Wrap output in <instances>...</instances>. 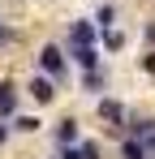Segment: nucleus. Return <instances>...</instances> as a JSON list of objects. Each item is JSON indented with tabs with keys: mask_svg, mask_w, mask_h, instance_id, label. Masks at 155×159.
Segmentation results:
<instances>
[{
	"mask_svg": "<svg viewBox=\"0 0 155 159\" xmlns=\"http://www.w3.org/2000/svg\"><path fill=\"white\" fill-rule=\"evenodd\" d=\"M39 73L56 78V86L69 78V60H65V52H60L56 43H43V48H39Z\"/></svg>",
	"mask_w": 155,
	"mask_h": 159,
	"instance_id": "f257e3e1",
	"label": "nucleus"
},
{
	"mask_svg": "<svg viewBox=\"0 0 155 159\" xmlns=\"http://www.w3.org/2000/svg\"><path fill=\"white\" fill-rule=\"evenodd\" d=\"M95 43H99L95 22H69V48H95Z\"/></svg>",
	"mask_w": 155,
	"mask_h": 159,
	"instance_id": "f03ea898",
	"label": "nucleus"
},
{
	"mask_svg": "<svg viewBox=\"0 0 155 159\" xmlns=\"http://www.w3.org/2000/svg\"><path fill=\"white\" fill-rule=\"evenodd\" d=\"M26 90H30V99H35V103H43V107H48L52 99H56V78H48V73H35Z\"/></svg>",
	"mask_w": 155,
	"mask_h": 159,
	"instance_id": "7ed1b4c3",
	"label": "nucleus"
},
{
	"mask_svg": "<svg viewBox=\"0 0 155 159\" xmlns=\"http://www.w3.org/2000/svg\"><path fill=\"white\" fill-rule=\"evenodd\" d=\"M17 103H22L17 86L9 78H0V120H13V116H17Z\"/></svg>",
	"mask_w": 155,
	"mask_h": 159,
	"instance_id": "20e7f679",
	"label": "nucleus"
},
{
	"mask_svg": "<svg viewBox=\"0 0 155 159\" xmlns=\"http://www.w3.org/2000/svg\"><path fill=\"white\" fill-rule=\"evenodd\" d=\"M56 159H99V142L78 138L73 146H60V155H56Z\"/></svg>",
	"mask_w": 155,
	"mask_h": 159,
	"instance_id": "39448f33",
	"label": "nucleus"
},
{
	"mask_svg": "<svg viewBox=\"0 0 155 159\" xmlns=\"http://www.w3.org/2000/svg\"><path fill=\"white\" fill-rule=\"evenodd\" d=\"M99 116L108 120V125L121 129V120H125V103H116V99H99Z\"/></svg>",
	"mask_w": 155,
	"mask_h": 159,
	"instance_id": "423d86ee",
	"label": "nucleus"
},
{
	"mask_svg": "<svg viewBox=\"0 0 155 159\" xmlns=\"http://www.w3.org/2000/svg\"><path fill=\"white\" fill-rule=\"evenodd\" d=\"M69 56L82 69H99V48H69Z\"/></svg>",
	"mask_w": 155,
	"mask_h": 159,
	"instance_id": "0eeeda50",
	"label": "nucleus"
},
{
	"mask_svg": "<svg viewBox=\"0 0 155 159\" xmlns=\"http://www.w3.org/2000/svg\"><path fill=\"white\" fill-rule=\"evenodd\" d=\"M78 142V120H60L56 125V146H73Z\"/></svg>",
	"mask_w": 155,
	"mask_h": 159,
	"instance_id": "6e6552de",
	"label": "nucleus"
},
{
	"mask_svg": "<svg viewBox=\"0 0 155 159\" xmlns=\"http://www.w3.org/2000/svg\"><path fill=\"white\" fill-rule=\"evenodd\" d=\"M9 125H13V133H39V125H43V120H39V116H13Z\"/></svg>",
	"mask_w": 155,
	"mask_h": 159,
	"instance_id": "1a4fd4ad",
	"label": "nucleus"
},
{
	"mask_svg": "<svg viewBox=\"0 0 155 159\" xmlns=\"http://www.w3.org/2000/svg\"><path fill=\"white\" fill-rule=\"evenodd\" d=\"M95 26H99V30H112V26H116V9H112V4H99V13H95Z\"/></svg>",
	"mask_w": 155,
	"mask_h": 159,
	"instance_id": "9d476101",
	"label": "nucleus"
},
{
	"mask_svg": "<svg viewBox=\"0 0 155 159\" xmlns=\"http://www.w3.org/2000/svg\"><path fill=\"white\" fill-rule=\"evenodd\" d=\"M121 155H125V159H147V146H142L138 138H125V146H121Z\"/></svg>",
	"mask_w": 155,
	"mask_h": 159,
	"instance_id": "9b49d317",
	"label": "nucleus"
},
{
	"mask_svg": "<svg viewBox=\"0 0 155 159\" xmlns=\"http://www.w3.org/2000/svg\"><path fill=\"white\" fill-rule=\"evenodd\" d=\"M103 48H108V52H121V48H125V34H121L116 26H112V30H103Z\"/></svg>",
	"mask_w": 155,
	"mask_h": 159,
	"instance_id": "f8f14e48",
	"label": "nucleus"
},
{
	"mask_svg": "<svg viewBox=\"0 0 155 159\" xmlns=\"http://www.w3.org/2000/svg\"><path fill=\"white\" fill-rule=\"evenodd\" d=\"M99 69H86V78H82V90H86V95H91V90H99Z\"/></svg>",
	"mask_w": 155,
	"mask_h": 159,
	"instance_id": "ddd939ff",
	"label": "nucleus"
},
{
	"mask_svg": "<svg viewBox=\"0 0 155 159\" xmlns=\"http://www.w3.org/2000/svg\"><path fill=\"white\" fill-rule=\"evenodd\" d=\"M13 39H17V30L9 26V22H0V52H4V48H9Z\"/></svg>",
	"mask_w": 155,
	"mask_h": 159,
	"instance_id": "4468645a",
	"label": "nucleus"
},
{
	"mask_svg": "<svg viewBox=\"0 0 155 159\" xmlns=\"http://www.w3.org/2000/svg\"><path fill=\"white\" fill-rule=\"evenodd\" d=\"M9 133H13V125H9V120H0V146L9 142Z\"/></svg>",
	"mask_w": 155,
	"mask_h": 159,
	"instance_id": "2eb2a0df",
	"label": "nucleus"
},
{
	"mask_svg": "<svg viewBox=\"0 0 155 159\" xmlns=\"http://www.w3.org/2000/svg\"><path fill=\"white\" fill-rule=\"evenodd\" d=\"M142 69H147V73H155V52L147 56V60H142Z\"/></svg>",
	"mask_w": 155,
	"mask_h": 159,
	"instance_id": "dca6fc26",
	"label": "nucleus"
},
{
	"mask_svg": "<svg viewBox=\"0 0 155 159\" xmlns=\"http://www.w3.org/2000/svg\"><path fill=\"white\" fill-rule=\"evenodd\" d=\"M147 43H151V48H155V26H147Z\"/></svg>",
	"mask_w": 155,
	"mask_h": 159,
	"instance_id": "f3484780",
	"label": "nucleus"
}]
</instances>
